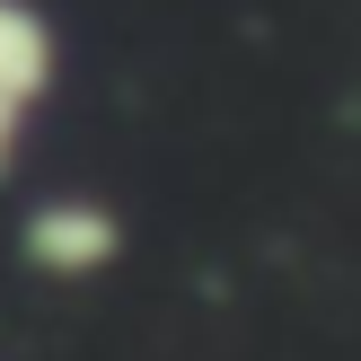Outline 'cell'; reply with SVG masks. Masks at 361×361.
Returning <instances> with one entry per match:
<instances>
[{"label":"cell","mask_w":361,"mask_h":361,"mask_svg":"<svg viewBox=\"0 0 361 361\" xmlns=\"http://www.w3.org/2000/svg\"><path fill=\"white\" fill-rule=\"evenodd\" d=\"M53 80H62V44H53V18L35 0H0V168L27 150L35 115H44Z\"/></svg>","instance_id":"7a4b0ae2"},{"label":"cell","mask_w":361,"mask_h":361,"mask_svg":"<svg viewBox=\"0 0 361 361\" xmlns=\"http://www.w3.org/2000/svg\"><path fill=\"white\" fill-rule=\"evenodd\" d=\"M18 256L44 282H97L123 264V212L106 194H44L18 221Z\"/></svg>","instance_id":"6da1fadb"}]
</instances>
